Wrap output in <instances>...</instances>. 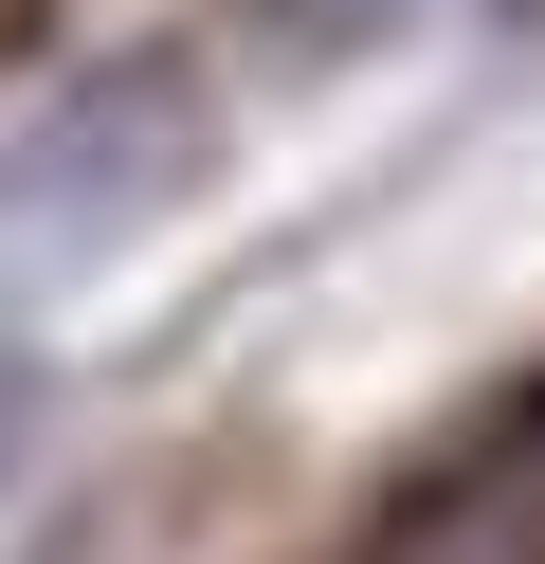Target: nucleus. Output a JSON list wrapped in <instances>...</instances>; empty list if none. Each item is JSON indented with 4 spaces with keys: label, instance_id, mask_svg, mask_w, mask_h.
<instances>
[{
    "label": "nucleus",
    "instance_id": "1",
    "mask_svg": "<svg viewBox=\"0 0 545 564\" xmlns=\"http://www.w3.org/2000/svg\"><path fill=\"white\" fill-rule=\"evenodd\" d=\"M509 19H545V0H509Z\"/></svg>",
    "mask_w": 545,
    "mask_h": 564
}]
</instances>
